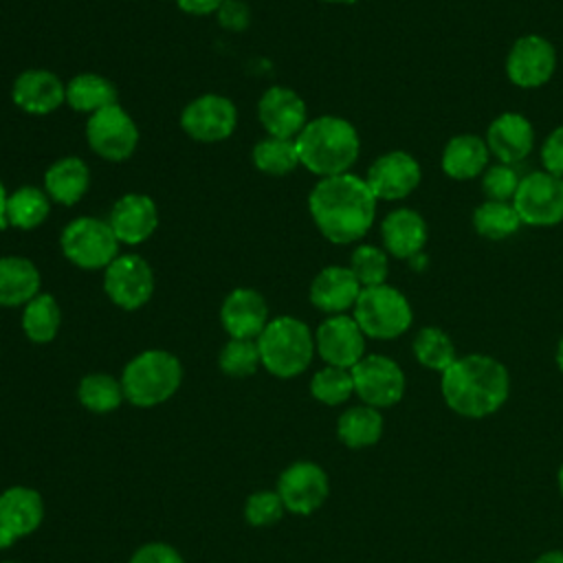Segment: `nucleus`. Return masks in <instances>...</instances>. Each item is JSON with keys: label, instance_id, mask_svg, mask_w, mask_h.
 Instances as JSON below:
<instances>
[{"label": "nucleus", "instance_id": "obj_1", "mask_svg": "<svg viewBox=\"0 0 563 563\" xmlns=\"http://www.w3.org/2000/svg\"><path fill=\"white\" fill-rule=\"evenodd\" d=\"M308 209L325 240L350 244L369 231L376 218V196L365 178L345 172L321 178L308 196Z\"/></svg>", "mask_w": 563, "mask_h": 563}, {"label": "nucleus", "instance_id": "obj_2", "mask_svg": "<svg viewBox=\"0 0 563 563\" xmlns=\"http://www.w3.org/2000/svg\"><path fill=\"white\" fill-rule=\"evenodd\" d=\"M440 391L451 411L464 418H486L501 409L510 394L504 363L488 354L457 356L440 378Z\"/></svg>", "mask_w": 563, "mask_h": 563}, {"label": "nucleus", "instance_id": "obj_3", "mask_svg": "<svg viewBox=\"0 0 563 563\" xmlns=\"http://www.w3.org/2000/svg\"><path fill=\"white\" fill-rule=\"evenodd\" d=\"M295 145L299 163L321 178L350 172L361 152L356 128L336 114L310 119L297 134Z\"/></svg>", "mask_w": 563, "mask_h": 563}, {"label": "nucleus", "instance_id": "obj_4", "mask_svg": "<svg viewBox=\"0 0 563 563\" xmlns=\"http://www.w3.org/2000/svg\"><path fill=\"white\" fill-rule=\"evenodd\" d=\"M262 367L277 378H295L308 369L317 347L314 334L297 317H275L257 336Z\"/></svg>", "mask_w": 563, "mask_h": 563}, {"label": "nucleus", "instance_id": "obj_5", "mask_svg": "<svg viewBox=\"0 0 563 563\" xmlns=\"http://www.w3.org/2000/svg\"><path fill=\"white\" fill-rule=\"evenodd\" d=\"M183 383V365L167 350H145L136 354L121 374L125 400L147 409L169 400Z\"/></svg>", "mask_w": 563, "mask_h": 563}, {"label": "nucleus", "instance_id": "obj_6", "mask_svg": "<svg viewBox=\"0 0 563 563\" xmlns=\"http://www.w3.org/2000/svg\"><path fill=\"white\" fill-rule=\"evenodd\" d=\"M352 317L356 319L365 336L387 341L409 330L413 321V310L398 288L380 284L361 290L352 308Z\"/></svg>", "mask_w": 563, "mask_h": 563}, {"label": "nucleus", "instance_id": "obj_7", "mask_svg": "<svg viewBox=\"0 0 563 563\" xmlns=\"http://www.w3.org/2000/svg\"><path fill=\"white\" fill-rule=\"evenodd\" d=\"M59 244L68 262L86 271H97L106 268L119 255L121 242L117 240L110 222L81 216L64 227Z\"/></svg>", "mask_w": 563, "mask_h": 563}, {"label": "nucleus", "instance_id": "obj_8", "mask_svg": "<svg viewBox=\"0 0 563 563\" xmlns=\"http://www.w3.org/2000/svg\"><path fill=\"white\" fill-rule=\"evenodd\" d=\"M512 205L528 227H554L563 222V178L541 169L521 178Z\"/></svg>", "mask_w": 563, "mask_h": 563}, {"label": "nucleus", "instance_id": "obj_9", "mask_svg": "<svg viewBox=\"0 0 563 563\" xmlns=\"http://www.w3.org/2000/svg\"><path fill=\"white\" fill-rule=\"evenodd\" d=\"M354 394L363 405L385 409L400 402L405 396V372L383 354H365L352 369Z\"/></svg>", "mask_w": 563, "mask_h": 563}, {"label": "nucleus", "instance_id": "obj_10", "mask_svg": "<svg viewBox=\"0 0 563 563\" xmlns=\"http://www.w3.org/2000/svg\"><path fill=\"white\" fill-rule=\"evenodd\" d=\"M86 141L95 154L106 161H125L139 143V128L119 106H108L86 121Z\"/></svg>", "mask_w": 563, "mask_h": 563}, {"label": "nucleus", "instance_id": "obj_11", "mask_svg": "<svg viewBox=\"0 0 563 563\" xmlns=\"http://www.w3.org/2000/svg\"><path fill=\"white\" fill-rule=\"evenodd\" d=\"M103 271V290L114 306L139 310L150 301L154 292V273L141 255H117Z\"/></svg>", "mask_w": 563, "mask_h": 563}, {"label": "nucleus", "instance_id": "obj_12", "mask_svg": "<svg viewBox=\"0 0 563 563\" xmlns=\"http://www.w3.org/2000/svg\"><path fill=\"white\" fill-rule=\"evenodd\" d=\"M275 490L288 512L306 517L323 506L330 493V482L319 464L299 460L282 471Z\"/></svg>", "mask_w": 563, "mask_h": 563}, {"label": "nucleus", "instance_id": "obj_13", "mask_svg": "<svg viewBox=\"0 0 563 563\" xmlns=\"http://www.w3.org/2000/svg\"><path fill=\"white\" fill-rule=\"evenodd\" d=\"M238 125V108L222 95H200L180 112V128L187 136L202 143H218L233 134Z\"/></svg>", "mask_w": 563, "mask_h": 563}, {"label": "nucleus", "instance_id": "obj_14", "mask_svg": "<svg viewBox=\"0 0 563 563\" xmlns=\"http://www.w3.org/2000/svg\"><path fill=\"white\" fill-rule=\"evenodd\" d=\"M556 68V51L550 40L528 33L515 40L506 57V75L519 88H539Z\"/></svg>", "mask_w": 563, "mask_h": 563}, {"label": "nucleus", "instance_id": "obj_15", "mask_svg": "<svg viewBox=\"0 0 563 563\" xmlns=\"http://www.w3.org/2000/svg\"><path fill=\"white\" fill-rule=\"evenodd\" d=\"M314 347L325 365L352 369L365 356V334L350 314H330L314 332Z\"/></svg>", "mask_w": 563, "mask_h": 563}, {"label": "nucleus", "instance_id": "obj_16", "mask_svg": "<svg viewBox=\"0 0 563 563\" xmlns=\"http://www.w3.org/2000/svg\"><path fill=\"white\" fill-rule=\"evenodd\" d=\"M44 521V499L31 486H9L0 493V550L33 534Z\"/></svg>", "mask_w": 563, "mask_h": 563}, {"label": "nucleus", "instance_id": "obj_17", "mask_svg": "<svg viewBox=\"0 0 563 563\" xmlns=\"http://www.w3.org/2000/svg\"><path fill=\"white\" fill-rule=\"evenodd\" d=\"M420 178L422 169L418 161L409 152L391 150L369 165L365 183L376 200H400L420 185Z\"/></svg>", "mask_w": 563, "mask_h": 563}, {"label": "nucleus", "instance_id": "obj_18", "mask_svg": "<svg viewBox=\"0 0 563 563\" xmlns=\"http://www.w3.org/2000/svg\"><path fill=\"white\" fill-rule=\"evenodd\" d=\"M257 117L268 136L279 139H297V134L308 123V110L303 99L286 86H271L260 97Z\"/></svg>", "mask_w": 563, "mask_h": 563}, {"label": "nucleus", "instance_id": "obj_19", "mask_svg": "<svg viewBox=\"0 0 563 563\" xmlns=\"http://www.w3.org/2000/svg\"><path fill=\"white\" fill-rule=\"evenodd\" d=\"M220 323L231 339H257L268 323V306L257 290L235 288L222 301Z\"/></svg>", "mask_w": 563, "mask_h": 563}, {"label": "nucleus", "instance_id": "obj_20", "mask_svg": "<svg viewBox=\"0 0 563 563\" xmlns=\"http://www.w3.org/2000/svg\"><path fill=\"white\" fill-rule=\"evenodd\" d=\"M11 97L26 114H48L66 101V84L51 70L31 68L15 77Z\"/></svg>", "mask_w": 563, "mask_h": 563}, {"label": "nucleus", "instance_id": "obj_21", "mask_svg": "<svg viewBox=\"0 0 563 563\" xmlns=\"http://www.w3.org/2000/svg\"><path fill=\"white\" fill-rule=\"evenodd\" d=\"M484 141L499 163L515 165L530 154L534 145V130L523 114L501 112L490 121Z\"/></svg>", "mask_w": 563, "mask_h": 563}, {"label": "nucleus", "instance_id": "obj_22", "mask_svg": "<svg viewBox=\"0 0 563 563\" xmlns=\"http://www.w3.org/2000/svg\"><path fill=\"white\" fill-rule=\"evenodd\" d=\"M108 222L119 242L141 244L156 231L158 211L150 196L125 194L114 202Z\"/></svg>", "mask_w": 563, "mask_h": 563}, {"label": "nucleus", "instance_id": "obj_23", "mask_svg": "<svg viewBox=\"0 0 563 563\" xmlns=\"http://www.w3.org/2000/svg\"><path fill=\"white\" fill-rule=\"evenodd\" d=\"M361 284L350 271V266H325L321 268L310 284V303L325 314H345L354 308Z\"/></svg>", "mask_w": 563, "mask_h": 563}, {"label": "nucleus", "instance_id": "obj_24", "mask_svg": "<svg viewBox=\"0 0 563 563\" xmlns=\"http://www.w3.org/2000/svg\"><path fill=\"white\" fill-rule=\"evenodd\" d=\"M380 238L389 255L413 260L427 244V224L418 211L400 207L383 218Z\"/></svg>", "mask_w": 563, "mask_h": 563}, {"label": "nucleus", "instance_id": "obj_25", "mask_svg": "<svg viewBox=\"0 0 563 563\" xmlns=\"http://www.w3.org/2000/svg\"><path fill=\"white\" fill-rule=\"evenodd\" d=\"M488 145L475 134L451 136L442 150V172L453 180H471L488 167Z\"/></svg>", "mask_w": 563, "mask_h": 563}, {"label": "nucleus", "instance_id": "obj_26", "mask_svg": "<svg viewBox=\"0 0 563 563\" xmlns=\"http://www.w3.org/2000/svg\"><path fill=\"white\" fill-rule=\"evenodd\" d=\"M35 295H40L37 266L20 255L0 257V306H26Z\"/></svg>", "mask_w": 563, "mask_h": 563}, {"label": "nucleus", "instance_id": "obj_27", "mask_svg": "<svg viewBox=\"0 0 563 563\" xmlns=\"http://www.w3.org/2000/svg\"><path fill=\"white\" fill-rule=\"evenodd\" d=\"M90 185L88 165L77 156L55 161L44 174V191L59 205H75L84 198Z\"/></svg>", "mask_w": 563, "mask_h": 563}, {"label": "nucleus", "instance_id": "obj_28", "mask_svg": "<svg viewBox=\"0 0 563 563\" xmlns=\"http://www.w3.org/2000/svg\"><path fill=\"white\" fill-rule=\"evenodd\" d=\"M336 435L347 449L374 446L383 435V416L369 405L350 407L336 420Z\"/></svg>", "mask_w": 563, "mask_h": 563}, {"label": "nucleus", "instance_id": "obj_29", "mask_svg": "<svg viewBox=\"0 0 563 563\" xmlns=\"http://www.w3.org/2000/svg\"><path fill=\"white\" fill-rule=\"evenodd\" d=\"M66 103L75 112L95 114V112L117 103V88L103 75L81 73V75H75L66 84Z\"/></svg>", "mask_w": 563, "mask_h": 563}, {"label": "nucleus", "instance_id": "obj_30", "mask_svg": "<svg viewBox=\"0 0 563 563\" xmlns=\"http://www.w3.org/2000/svg\"><path fill=\"white\" fill-rule=\"evenodd\" d=\"M51 211V198L44 189L24 185L9 194L7 200V227L31 231L40 227Z\"/></svg>", "mask_w": 563, "mask_h": 563}, {"label": "nucleus", "instance_id": "obj_31", "mask_svg": "<svg viewBox=\"0 0 563 563\" xmlns=\"http://www.w3.org/2000/svg\"><path fill=\"white\" fill-rule=\"evenodd\" d=\"M62 325V310L53 295H35L22 310V330L33 343H51Z\"/></svg>", "mask_w": 563, "mask_h": 563}, {"label": "nucleus", "instance_id": "obj_32", "mask_svg": "<svg viewBox=\"0 0 563 563\" xmlns=\"http://www.w3.org/2000/svg\"><path fill=\"white\" fill-rule=\"evenodd\" d=\"M77 398L84 405V409L92 413H110L121 407V402L125 400V394H123L121 378H114L103 372H95V374H86L79 380Z\"/></svg>", "mask_w": 563, "mask_h": 563}, {"label": "nucleus", "instance_id": "obj_33", "mask_svg": "<svg viewBox=\"0 0 563 563\" xmlns=\"http://www.w3.org/2000/svg\"><path fill=\"white\" fill-rule=\"evenodd\" d=\"M521 224L512 202L486 200L473 211V227L486 240H506L515 235Z\"/></svg>", "mask_w": 563, "mask_h": 563}, {"label": "nucleus", "instance_id": "obj_34", "mask_svg": "<svg viewBox=\"0 0 563 563\" xmlns=\"http://www.w3.org/2000/svg\"><path fill=\"white\" fill-rule=\"evenodd\" d=\"M251 158L253 165L268 176H284L290 174L297 165H301L295 139L279 136H266L260 143H255Z\"/></svg>", "mask_w": 563, "mask_h": 563}, {"label": "nucleus", "instance_id": "obj_35", "mask_svg": "<svg viewBox=\"0 0 563 563\" xmlns=\"http://www.w3.org/2000/svg\"><path fill=\"white\" fill-rule=\"evenodd\" d=\"M411 347H413V356L420 365H424L427 369L440 372V374L457 358L451 336L435 325H427V328L418 330Z\"/></svg>", "mask_w": 563, "mask_h": 563}, {"label": "nucleus", "instance_id": "obj_36", "mask_svg": "<svg viewBox=\"0 0 563 563\" xmlns=\"http://www.w3.org/2000/svg\"><path fill=\"white\" fill-rule=\"evenodd\" d=\"M218 365L227 376L246 378L262 365L257 339H229L220 350Z\"/></svg>", "mask_w": 563, "mask_h": 563}, {"label": "nucleus", "instance_id": "obj_37", "mask_svg": "<svg viewBox=\"0 0 563 563\" xmlns=\"http://www.w3.org/2000/svg\"><path fill=\"white\" fill-rule=\"evenodd\" d=\"M310 394H312L314 400H319L323 405H330V407L345 402L354 394L352 372L345 369V367L325 365L323 369H319L312 376Z\"/></svg>", "mask_w": 563, "mask_h": 563}, {"label": "nucleus", "instance_id": "obj_38", "mask_svg": "<svg viewBox=\"0 0 563 563\" xmlns=\"http://www.w3.org/2000/svg\"><path fill=\"white\" fill-rule=\"evenodd\" d=\"M350 271L358 279L361 288L385 284L387 273H389L387 251H383V249H378L374 244L356 246L352 257H350Z\"/></svg>", "mask_w": 563, "mask_h": 563}, {"label": "nucleus", "instance_id": "obj_39", "mask_svg": "<svg viewBox=\"0 0 563 563\" xmlns=\"http://www.w3.org/2000/svg\"><path fill=\"white\" fill-rule=\"evenodd\" d=\"M286 508L277 490H255L246 497L244 504V519L253 528H266L277 523L284 517Z\"/></svg>", "mask_w": 563, "mask_h": 563}, {"label": "nucleus", "instance_id": "obj_40", "mask_svg": "<svg viewBox=\"0 0 563 563\" xmlns=\"http://www.w3.org/2000/svg\"><path fill=\"white\" fill-rule=\"evenodd\" d=\"M521 178L512 165L506 163H495L484 169L482 178V191L486 200H497V202H512L517 187Z\"/></svg>", "mask_w": 563, "mask_h": 563}, {"label": "nucleus", "instance_id": "obj_41", "mask_svg": "<svg viewBox=\"0 0 563 563\" xmlns=\"http://www.w3.org/2000/svg\"><path fill=\"white\" fill-rule=\"evenodd\" d=\"M128 563H185V561L174 545L163 541H152L136 548Z\"/></svg>", "mask_w": 563, "mask_h": 563}, {"label": "nucleus", "instance_id": "obj_42", "mask_svg": "<svg viewBox=\"0 0 563 563\" xmlns=\"http://www.w3.org/2000/svg\"><path fill=\"white\" fill-rule=\"evenodd\" d=\"M216 18L218 24L227 31H244L251 22V11L249 4L242 0H224L216 11Z\"/></svg>", "mask_w": 563, "mask_h": 563}, {"label": "nucleus", "instance_id": "obj_43", "mask_svg": "<svg viewBox=\"0 0 563 563\" xmlns=\"http://www.w3.org/2000/svg\"><path fill=\"white\" fill-rule=\"evenodd\" d=\"M543 169L563 178V125L554 128L541 147Z\"/></svg>", "mask_w": 563, "mask_h": 563}, {"label": "nucleus", "instance_id": "obj_44", "mask_svg": "<svg viewBox=\"0 0 563 563\" xmlns=\"http://www.w3.org/2000/svg\"><path fill=\"white\" fill-rule=\"evenodd\" d=\"M222 2H224V0H176L178 9H183L185 13H191V15H209V13H216Z\"/></svg>", "mask_w": 563, "mask_h": 563}, {"label": "nucleus", "instance_id": "obj_45", "mask_svg": "<svg viewBox=\"0 0 563 563\" xmlns=\"http://www.w3.org/2000/svg\"><path fill=\"white\" fill-rule=\"evenodd\" d=\"M7 200H9V194H7L4 185L0 183V229L7 227Z\"/></svg>", "mask_w": 563, "mask_h": 563}, {"label": "nucleus", "instance_id": "obj_46", "mask_svg": "<svg viewBox=\"0 0 563 563\" xmlns=\"http://www.w3.org/2000/svg\"><path fill=\"white\" fill-rule=\"evenodd\" d=\"M534 563H563V550H550L541 554Z\"/></svg>", "mask_w": 563, "mask_h": 563}, {"label": "nucleus", "instance_id": "obj_47", "mask_svg": "<svg viewBox=\"0 0 563 563\" xmlns=\"http://www.w3.org/2000/svg\"><path fill=\"white\" fill-rule=\"evenodd\" d=\"M554 358H556L559 369L563 372V336H561V341H559V345H556V354H554Z\"/></svg>", "mask_w": 563, "mask_h": 563}, {"label": "nucleus", "instance_id": "obj_48", "mask_svg": "<svg viewBox=\"0 0 563 563\" xmlns=\"http://www.w3.org/2000/svg\"><path fill=\"white\" fill-rule=\"evenodd\" d=\"M556 482H559V490H561V497H563V464H561V468L556 473Z\"/></svg>", "mask_w": 563, "mask_h": 563}, {"label": "nucleus", "instance_id": "obj_49", "mask_svg": "<svg viewBox=\"0 0 563 563\" xmlns=\"http://www.w3.org/2000/svg\"><path fill=\"white\" fill-rule=\"evenodd\" d=\"M323 2H343L345 4V2H354V0H323Z\"/></svg>", "mask_w": 563, "mask_h": 563}, {"label": "nucleus", "instance_id": "obj_50", "mask_svg": "<svg viewBox=\"0 0 563 563\" xmlns=\"http://www.w3.org/2000/svg\"><path fill=\"white\" fill-rule=\"evenodd\" d=\"M0 563H15V561H0Z\"/></svg>", "mask_w": 563, "mask_h": 563}]
</instances>
